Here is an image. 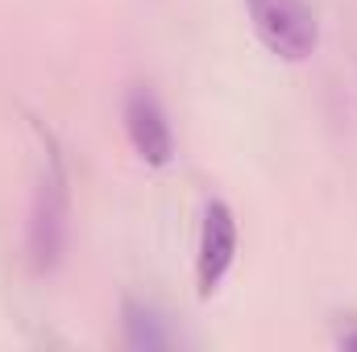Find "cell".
<instances>
[{"instance_id": "2", "label": "cell", "mask_w": 357, "mask_h": 352, "mask_svg": "<svg viewBox=\"0 0 357 352\" xmlns=\"http://www.w3.org/2000/svg\"><path fill=\"white\" fill-rule=\"evenodd\" d=\"M63 232H67V186L59 162L50 166V175L38 182V199H33V220H29V249L38 269H54L63 253Z\"/></svg>"}, {"instance_id": "3", "label": "cell", "mask_w": 357, "mask_h": 352, "mask_svg": "<svg viewBox=\"0 0 357 352\" xmlns=\"http://www.w3.org/2000/svg\"><path fill=\"white\" fill-rule=\"evenodd\" d=\"M233 257H237V220H233V207L220 203V199H212V203L204 207L199 262H195V278H199V294H204V298L225 282Z\"/></svg>"}, {"instance_id": "1", "label": "cell", "mask_w": 357, "mask_h": 352, "mask_svg": "<svg viewBox=\"0 0 357 352\" xmlns=\"http://www.w3.org/2000/svg\"><path fill=\"white\" fill-rule=\"evenodd\" d=\"M250 21H254L262 46L287 63L312 58V50L320 42L316 13L303 0H250Z\"/></svg>"}, {"instance_id": "6", "label": "cell", "mask_w": 357, "mask_h": 352, "mask_svg": "<svg viewBox=\"0 0 357 352\" xmlns=\"http://www.w3.org/2000/svg\"><path fill=\"white\" fill-rule=\"evenodd\" d=\"M341 349H357V332H345L341 336Z\"/></svg>"}, {"instance_id": "5", "label": "cell", "mask_w": 357, "mask_h": 352, "mask_svg": "<svg viewBox=\"0 0 357 352\" xmlns=\"http://www.w3.org/2000/svg\"><path fill=\"white\" fill-rule=\"evenodd\" d=\"M125 340H129V349H142V352H154V349L171 344L162 319L150 307H142V303H125Z\"/></svg>"}, {"instance_id": "4", "label": "cell", "mask_w": 357, "mask_h": 352, "mask_svg": "<svg viewBox=\"0 0 357 352\" xmlns=\"http://www.w3.org/2000/svg\"><path fill=\"white\" fill-rule=\"evenodd\" d=\"M125 129H129V141H133V150H137V158L146 166H167L175 158V137H171L167 112L146 88L129 91V99H125Z\"/></svg>"}]
</instances>
